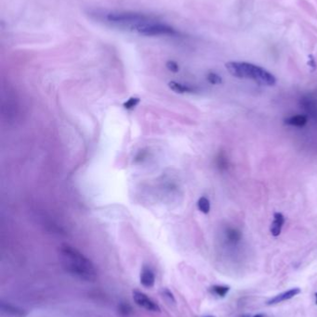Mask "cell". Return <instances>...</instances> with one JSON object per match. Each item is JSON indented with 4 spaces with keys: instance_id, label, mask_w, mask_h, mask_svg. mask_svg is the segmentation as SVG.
<instances>
[{
    "instance_id": "e0dca14e",
    "label": "cell",
    "mask_w": 317,
    "mask_h": 317,
    "mask_svg": "<svg viewBox=\"0 0 317 317\" xmlns=\"http://www.w3.org/2000/svg\"><path fill=\"white\" fill-rule=\"evenodd\" d=\"M139 103H140V99L139 98H130L126 102H124L123 106L126 109L129 110V109H133Z\"/></svg>"
},
{
    "instance_id": "9a60e30c",
    "label": "cell",
    "mask_w": 317,
    "mask_h": 317,
    "mask_svg": "<svg viewBox=\"0 0 317 317\" xmlns=\"http://www.w3.org/2000/svg\"><path fill=\"white\" fill-rule=\"evenodd\" d=\"M119 311L120 315L123 317H129L132 314V308L127 302H121L119 304Z\"/></svg>"
},
{
    "instance_id": "5bb4252c",
    "label": "cell",
    "mask_w": 317,
    "mask_h": 317,
    "mask_svg": "<svg viewBox=\"0 0 317 317\" xmlns=\"http://www.w3.org/2000/svg\"><path fill=\"white\" fill-rule=\"evenodd\" d=\"M216 163L218 168L221 171L226 170L228 167V162H227V157L225 154L222 152L218 155L217 159H216Z\"/></svg>"
},
{
    "instance_id": "ffe728a7",
    "label": "cell",
    "mask_w": 317,
    "mask_h": 317,
    "mask_svg": "<svg viewBox=\"0 0 317 317\" xmlns=\"http://www.w3.org/2000/svg\"><path fill=\"white\" fill-rule=\"evenodd\" d=\"M309 64L312 67H314V68H316V66H317L316 63H315V60H314L313 58H311V62H310Z\"/></svg>"
},
{
    "instance_id": "2e32d148",
    "label": "cell",
    "mask_w": 317,
    "mask_h": 317,
    "mask_svg": "<svg viewBox=\"0 0 317 317\" xmlns=\"http://www.w3.org/2000/svg\"><path fill=\"white\" fill-rule=\"evenodd\" d=\"M206 80L208 81V83H210L211 85H220L222 83V79L219 74H217L216 72L210 71L207 73L206 75Z\"/></svg>"
},
{
    "instance_id": "30bf717a",
    "label": "cell",
    "mask_w": 317,
    "mask_h": 317,
    "mask_svg": "<svg viewBox=\"0 0 317 317\" xmlns=\"http://www.w3.org/2000/svg\"><path fill=\"white\" fill-rule=\"evenodd\" d=\"M226 240L230 244H237L242 239V233L237 228H228L225 233Z\"/></svg>"
},
{
    "instance_id": "44dd1931",
    "label": "cell",
    "mask_w": 317,
    "mask_h": 317,
    "mask_svg": "<svg viewBox=\"0 0 317 317\" xmlns=\"http://www.w3.org/2000/svg\"><path fill=\"white\" fill-rule=\"evenodd\" d=\"M238 317H250L249 315H241V316H238Z\"/></svg>"
},
{
    "instance_id": "603a6c76",
    "label": "cell",
    "mask_w": 317,
    "mask_h": 317,
    "mask_svg": "<svg viewBox=\"0 0 317 317\" xmlns=\"http://www.w3.org/2000/svg\"><path fill=\"white\" fill-rule=\"evenodd\" d=\"M316 299H317V301H316V303L317 304V292L316 293Z\"/></svg>"
},
{
    "instance_id": "8fae6325",
    "label": "cell",
    "mask_w": 317,
    "mask_h": 317,
    "mask_svg": "<svg viewBox=\"0 0 317 317\" xmlns=\"http://www.w3.org/2000/svg\"><path fill=\"white\" fill-rule=\"evenodd\" d=\"M1 309L3 310V312L7 313V314H10L12 316L17 317H24V311L20 308H18L16 306H13L11 304L8 303H2L1 304Z\"/></svg>"
},
{
    "instance_id": "cb8c5ba5",
    "label": "cell",
    "mask_w": 317,
    "mask_h": 317,
    "mask_svg": "<svg viewBox=\"0 0 317 317\" xmlns=\"http://www.w3.org/2000/svg\"><path fill=\"white\" fill-rule=\"evenodd\" d=\"M212 317V316H207V317Z\"/></svg>"
},
{
    "instance_id": "8992f818",
    "label": "cell",
    "mask_w": 317,
    "mask_h": 317,
    "mask_svg": "<svg viewBox=\"0 0 317 317\" xmlns=\"http://www.w3.org/2000/svg\"><path fill=\"white\" fill-rule=\"evenodd\" d=\"M140 280L141 283L143 286L145 287H153L155 286V282H156V276L154 271L151 269L149 266L144 265L141 272V276H140Z\"/></svg>"
},
{
    "instance_id": "277c9868",
    "label": "cell",
    "mask_w": 317,
    "mask_h": 317,
    "mask_svg": "<svg viewBox=\"0 0 317 317\" xmlns=\"http://www.w3.org/2000/svg\"><path fill=\"white\" fill-rule=\"evenodd\" d=\"M132 295H133V300H134L135 303L139 307L146 310V311L155 312V313L160 312V307H159L158 304L157 302H154L146 294L138 291V290H134L132 292Z\"/></svg>"
},
{
    "instance_id": "7402d4cb",
    "label": "cell",
    "mask_w": 317,
    "mask_h": 317,
    "mask_svg": "<svg viewBox=\"0 0 317 317\" xmlns=\"http://www.w3.org/2000/svg\"><path fill=\"white\" fill-rule=\"evenodd\" d=\"M265 317L263 315H262V314H259V315H256L255 317Z\"/></svg>"
},
{
    "instance_id": "7a4b0ae2",
    "label": "cell",
    "mask_w": 317,
    "mask_h": 317,
    "mask_svg": "<svg viewBox=\"0 0 317 317\" xmlns=\"http://www.w3.org/2000/svg\"><path fill=\"white\" fill-rule=\"evenodd\" d=\"M60 254L64 269L73 276L86 281L97 279L95 265L76 247L64 244L60 247Z\"/></svg>"
},
{
    "instance_id": "4fadbf2b",
    "label": "cell",
    "mask_w": 317,
    "mask_h": 317,
    "mask_svg": "<svg viewBox=\"0 0 317 317\" xmlns=\"http://www.w3.org/2000/svg\"><path fill=\"white\" fill-rule=\"evenodd\" d=\"M198 207L201 212L207 214L210 211V202L206 197H201L198 202Z\"/></svg>"
},
{
    "instance_id": "6da1fadb",
    "label": "cell",
    "mask_w": 317,
    "mask_h": 317,
    "mask_svg": "<svg viewBox=\"0 0 317 317\" xmlns=\"http://www.w3.org/2000/svg\"><path fill=\"white\" fill-rule=\"evenodd\" d=\"M89 15L97 21L121 30L133 32L143 35L144 29L155 21V17L134 11H90Z\"/></svg>"
},
{
    "instance_id": "52a82bcc",
    "label": "cell",
    "mask_w": 317,
    "mask_h": 317,
    "mask_svg": "<svg viewBox=\"0 0 317 317\" xmlns=\"http://www.w3.org/2000/svg\"><path fill=\"white\" fill-rule=\"evenodd\" d=\"M284 224H285V217H284V215L282 213H280V212H276L275 215H274V221H273V223L271 224V227H270L271 234L274 237H278L281 234Z\"/></svg>"
},
{
    "instance_id": "d6986e66",
    "label": "cell",
    "mask_w": 317,
    "mask_h": 317,
    "mask_svg": "<svg viewBox=\"0 0 317 317\" xmlns=\"http://www.w3.org/2000/svg\"><path fill=\"white\" fill-rule=\"evenodd\" d=\"M164 294H165V295H167V297L170 299V301H172V302H175L174 297H173V295H172V293H171L169 290L166 289V290L164 291Z\"/></svg>"
},
{
    "instance_id": "7c38bea8",
    "label": "cell",
    "mask_w": 317,
    "mask_h": 317,
    "mask_svg": "<svg viewBox=\"0 0 317 317\" xmlns=\"http://www.w3.org/2000/svg\"><path fill=\"white\" fill-rule=\"evenodd\" d=\"M230 290V286H222V285H216V286H211L210 287V291L212 293L219 296L221 298H223L226 296V294L229 292Z\"/></svg>"
},
{
    "instance_id": "ac0fdd59",
    "label": "cell",
    "mask_w": 317,
    "mask_h": 317,
    "mask_svg": "<svg viewBox=\"0 0 317 317\" xmlns=\"http://www.w3.org/2000/svg\"><path fill=\"white\" fill-rule=\"evenodd\" d=\"M167 68L172 72H178L180 70V67H179L178 63L176 62H173V61H168L167 62Z\"/></svg>"
},
{
    "instance_id": "3957f363",
    "label": "cell",
    "mask_w": 317,
    "mask_h": 317,
    "mask_svg": "<svg viewBox=\"0 0 317 317\" xmlns=\"http://www.w3.org/2000/svg\"><path fill=\"white\" fill-rule=\"evenodd\" d=\"M226 69L235 77L250 79L262 85H276L277 79L274 74L258 65L248 62H230L226 63Z\"/></svg>"
},
{
    "instance_id": "ba28073f",
    "label": "cell",
    "mask_w": 317,
    "mask_h": 317,
    "mask_svg": "<svg viewBox=\"0 0 317 317\" xmlns=\"http://www.w3.org/2000/svg\"><path fill=\"white\" fill-rule=\"evenodd\" d=\"M168 86L172 91H174L176 93H195L196 92V88L192 87L190 85H183V84L174 82V81L169 82Z\"/></svg>"
},
{
    "instance_id": "5b68a950",
    "label": "cell",
    "mask_w": 317,
    "mask_h": 317,
    "mask_svg": "<svg viewBox=\"0 0 317 317\" xmlns=\"http://www.w3.org/2000/svg\"><path fill=\"white\" fill-rule=\"evenodd\" d=\"M301 292V288H299V287L290 288V289L284 291L282 293L278 294L277 296H275L274 298L270 299L269 301L267 302V305H275V304H278V303L288 301V300L294 298L295 296L299 295Z\"/></svg>"
},
{
    "instance_id": "9c48e42d",
    "label": "cell",
    "mask_w": 317,
    "mask_h": 317,
    "mask_svg": "<svg viewBox=\"0 0 317 317\" xmlns=\"http://www.w3.org/2000/svg\"><path fill=\"white\" fill-rule=\"evenodd\" d=\"M285 123L288 125H292V126H296V127H303L305 124L308 123V119L304 115H295V116L286 118Z\"/></svg>"
}]
</instances>
